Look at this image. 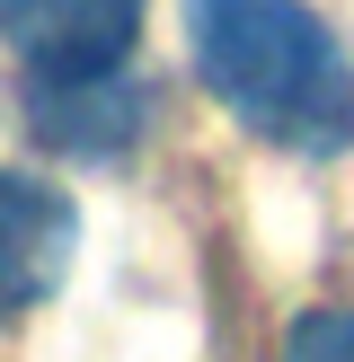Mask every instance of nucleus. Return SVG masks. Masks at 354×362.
<instances>
[{
  "label": "nucleus",
  "mask_w": 354,
  "mask_h": 362,
  "mask_svg": "<svg viewBox=\"0 0 354 362\" xmlns=\"http://www.w3.org/2000/svg\"><path fill=\"white\" fill-rule=\"evenodd\" d=\"M204 88L257 141L328 159L354 141V62L310 0H186Z\"/></svg>",
  "instance_id": "f257e3e1"
},
{
  "label": "nucleus",
  "mask_w": 354,
  "mask_h": 362,
  "mask_svg": "<svg viewBox=\"0 0 354 362\" xmlns=\"http://www.w3.org/2000/svg\"><path fill=\"white\" fill-rule=\"evenodd\" d=\"M71 247H80V212H71V194L45 186V177L0 168V327L62 292Z\"/></svg>",
  "instance_id": "7ed1b4c3"
},
{
  "label": "nucleus",
  "mask_w": 354,
  "mask_h": 362,
  "mask_svg": "<svg viewBox=\"0 0 354 362\" xmlns=\"http://www.w3.org/2000/svg\"><path fill=\"white\" fill-rule=\"evenodd\" d=\"M27 115L53 151H124L142 133V88L124 71L98 80H27Z\"/></svg>",
  "instance_id": "20e7f679"
},
{
  "label": "nucleus",
  "mask_w": 354,
  "mask_h": 362,
  "mask_svg": "<svg viewBox=\"0 0 354 362\" xmlns=\"http://www.w3.org/2000/svg\"><path fill=\"white\" fill-rule=\"evenodd\" d=\"M0 35L27 80H98L142 45V0H0Z\"/></svg>",
  "instance_id": "f03ea898"
},
{
  "label": "nucleus",
  "mask_w": 354,
  "mask_h": 362,
  "mask_svg": "<svg viewBox=\"0 0 354 362\" xmlns=\"http://www.w3.org/2000/svg\"><path fill=\"white\" fill-rule=\"evenodd\" d=\"M283 362H354V310H301L283 336Z\"/></svg>",
  "instance_id": "39448f33"
}]
</instances>
